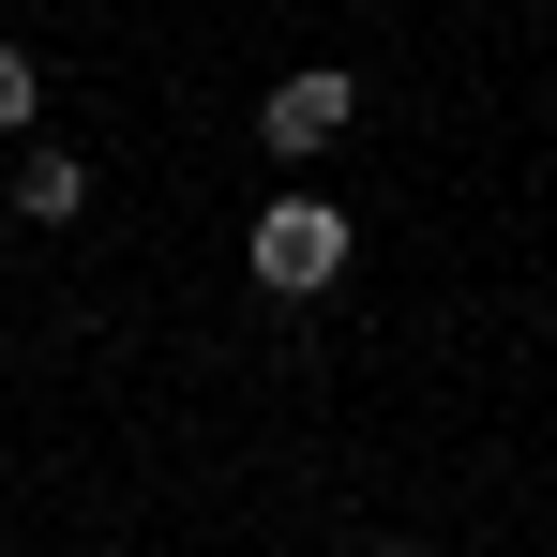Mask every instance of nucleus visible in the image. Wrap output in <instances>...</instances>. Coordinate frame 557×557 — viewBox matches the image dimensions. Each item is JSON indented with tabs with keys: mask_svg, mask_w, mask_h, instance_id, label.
Returning a JSON list of instances; mask_svg holds the SVG:
<instances>
[{
	"mask_svg": "<svg viewBox=\"0 0 557 557\" xmlns=\"http://www.w3.org/2000/svg\"><path fill=\"white\" fill-rule=\"evenodd\" d=\"M347 257H362V242H347L332 196H272V211H257V286H272V301H317Z\"/></svg>",
	"mask_w": 557,
	"mask_h": 557,
	"instance_id": "obj_1",
	"label": "nucleus"
},
{
	"mask_svg": "<svg viewBox=\"0 0 557 557\" xmlns=\"http://www.w3.org/2000/svg\"><path fill=\"white\" fill-rule=\"evenodd\" d=\"M347 121H362V76H332V61H317V76H286V91L257 106V136H272L286 166H301V151H332Z\"/></svg>",
	"mask_w": 557,
	"mask_h": 557,
	"instance_id": "obj_2",
	"label": "nucleus"
},
{
	"mask_svg": "<svg viewBox=\"0 0 557 557\" xmlns=\"http://www.w3.org/2000/svg\"><path fill=\"white\" fill-rule=\"evenodd\" d=\"M76 196H91V182H76V151H30V166H15V211H30V226H61Z\"/></svg>",
	"mask_w": 557,
	"mask_h": 557,
	"instance_id": "obj_3",
	"label": "nucleus"
},
{
	"mask_svg": "<svg viewBox=\"0 0 557 557\" xmlns=\"http://www.w3.org/2000/svg\"><path fill=\"white\" fill-rule=\"evenodd\" d=\"M30 91H46V76H30V46H0V136L30 121Z\"/></svg>",
	"mask_w": 557,
	"mask_h": 557,
	"instance_id": "obj_4",
	"label": "nucleus"
},
{
	"mask_svg": "<svg viewBox=\"0 0 557 557\" xmlns=\"http://www.w3.org/2000/svg\"><path fill=\"white\" fill-rule=\"evenodd\" d=\"M376 557H422V543H376Z\"/></svg>",
	"mask_w": 557,
	"mask_h": 557,
	"instance_id": "obj_5",
	"label": "nucleus"
}]
</instances>
